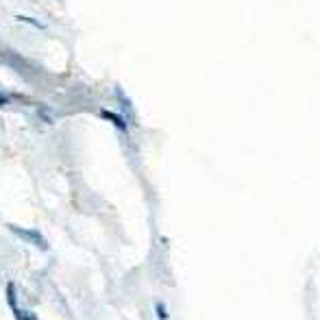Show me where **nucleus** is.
I'll return each instance as SVG.
<instances>
[{"label": "nucleus", "instance_id": "obj_3", "mask_svg": "<svg viewBox=\"0 0 320 320\" xmlns=\"http://www.w3.org/2000/svg\"><path fill=\"white\" fill-rule=\"evenodd\" d=\"M157 314H159V318H161V320H166V318H168V314H166V307H164V303H159V305H157Z\"/></svg>", "mask_w": 320, "mask_h": 320}, {"label": "nucleus", "instance_id": "obj_1", "mask_svg": "<svg viewBox=\"0 0 320 320\" xmlns=\"http://www.w3.org/2000/svg\"><path fill=\"white\" fill-rule=\"evenodd\" d=\"M7 301H9V307L11 312H13V316L17 320H33V316H28V314H24L20 310V305H17V299H15V286L13 283H7Z\"/></svg>", "mask_w": 320, "mask_h": 320}, {"label": "nucleus", "instance_id": "obj_2", "mask_svg": "<svg viewBox=\"0 0 320 320\" xmlns=\"http://www.w3.org/2000/svg\"><path fill=\"white\" fill-rule=\"evenodd\" d=\"M13 231H15V233H20L24 240H33V242L37 244L39 249H48V246H46V242H44V240H41V235H39L37 231H26V229H13Z\"/></svg>", "mask_w": 320, "mask_h": 320}, {"label": "nucleus", "instance_id": "obj_4", "mask_svg": "<svg viewBox=\"0 0 320 320\" xmlns=\"http://www.w3.org/2000/svg\"><path fill=\"white\" fill-rule=\"evenodd\" d=\"M33 320H35V318H33Z\"/></svg>", "mask_w": 320, "mask_h": 320}]
</instances>
